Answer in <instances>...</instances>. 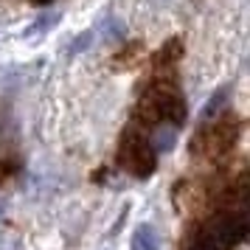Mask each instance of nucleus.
Listing matches in <instances>:
<instances>
[{"label": "nucleus", "instance_id": "obj_6", "mask_svg": "<svg viewBox=\"0 0 250 250\" xmlns=\"http://www.w3.org/2000/svg\"><path fill=\"white\" fill-rule=\"evenodd\" d=\"M174 129H177V126H171V124H158L155 138H152L155 152H169V149L174 146Z\"/></svg>", "mask_w": 250, "mask_h": 250}, {"label": "nucleus", "instance_id": "obj_10", "mask_svg": "<svg viewBox=\"0 0 250 250\" xmlns=\"http://www.w3.org/2000/svg\"><path fill=\"white\" fill-rule=\"evenodd\" d=\"M87 42H93V31H84V34L76 37V40H73V45H70V54H82V51L87 48Z\"/></svg>", "mask_w": 250, "mask_h": 250}, {"label": "nucleus", "instance_id": "obj_5", "mask_svg": "<svg viewBox=\"0 0 250 250\" xmlns=\"http://www.w3.org/2000/svg\"><path fill=\"white\" fill-rule=\"evenodd\" d=\"M132 250H160L158 245V233H155V228L146 225V222H141V225L132 230Z\"/></svg>", "mask_w": 250, "mask_h": 250}, {"label": "nucleus", "instance_id": "obj_8", "mask_svg": "<svg viewBox=\"0 0 250 250\" xmlns=\"http://www.w3.org/2000/svg\"><path fill=\"white\" fill-rule=\"evenodd\" d=\"M99 31H102L104 42H118V40H124V25H121V20H113V17L104 20Z\"/></svg>", "mask_w": 250, "mask_h": 250}, {"label": "nucleus", "instance_id": "obj_7", "mask_svg": "<svg viewBox=\"0 0 250 250\" xmlns=\"http://www.w3.org/2000/svg\"><path fill=\"white\" fill-rule=\"evenodd\" d=\"M180 42H177V40H171L169 45L163 48V54H158V57H155V68L158 70H163V68H171V65H174V59L180 57Z\"/></svg>", "mask_w": 250, "mask_h": 250}, {"label": "nucleus", "instance_id": "obj_1", "mask_svg": "<svg viewBox=\"0 0 250 250\" xmlns=\"http://www.w3.org/2000/svg\"><path fill=\"white\" fill-rule=\"evenodd\" d=\"M248 236V211H245V191L236 194L233 203L219 216H214L208 225L191 233L186 250H233Z\"/></svg>", "mask_w": 250, "mask_h": 250}, {"label": "nucleus", "instance_id": "obj_2", "mask_svg": "<svg viewBox=\"0 0 250 250\" xmlns=\"http://www.w3.org/2000/svg\"><path fill=\"white\" fill-rule=\"evenodd\" d=\"M141 118H146L149 124H171L180 126L186 121V99L171 82L160 79L158 87L144 96L141 102Z\"/></svg>", "mask_w": 250, "mask_h": 250}, {"label": "nucleus", "instance_id": "obj_9", "mask_svg": "<svg viewBox=\"0 0 250 250\" xmlns=\"http://www.w3.org/2000/svg\"><path fill=\"white\" fill-rule=\"evenodd\" d=\"M225 102H228V87H222V90H216V93H214V99L208 102V107H203V121H205V118H214L216 110H219V107H222Z\"/></svg>", "mask_w": 250, "mask_h": 250}, {"label": "nucleus", "instance_id": "obj_3", "mask_svg": "<svg viewBox=\"0 0 250 250\" xmlns=\"http://www.w3.org/2000/svg\"><path fill=\"white\" fill-rule=\"evenodd\" d=\"M118 163L132 177L144 180L158 166V152H155V146L146 135H141L135 129H126L124 138H121V146H118Z\"/></svg>", "mask_w": 250, "mask_h": 250}, {"label": "nucleus", "instance_id": "obj_11", "mask_svg": "<svg viewBox=\"0 0 250 250\" xmlns=\"http://www.w3.org/2000/svg\"><path fill=\"white\" fill-rule=\"evenodd\" d=\"M57 20H59V14H57V12H51V14H42V17L37 20V28H40V31H42V28H51V25L57 23Z\"/></svg>", "mask_w": 250, "mask_h": 250}, {"label": "nucleus", "instance_id": "obj_12", "mask_svg": "<svg viewBox=\"0 0 250 250\" xmlns=\"http://www.w3.org/2000/svg\"><path fill=\"white\" fill-rule=\"evenodd\" d=\"M34 3H48V0H34Z\"/></svg>", "mask_w": 250, "mask_h": 250}, {"label": "nucleus", "instance_id": "obj_4", "mask_svg": "<svg viewBox=\"0 0 250 250\" xmlns=\"http://www.w3.org/2000/svg\"><path fill=\"white\" fill-rule=\"evenodd\" d=\"M203 135H205V149H208V152H216V155H222V152H228V149L236 144L239 124L236 121L222 118V121H216L214 126H208Z\"/></svg>", "mask_w": 250, "mask_h": 250}]
</instances>
